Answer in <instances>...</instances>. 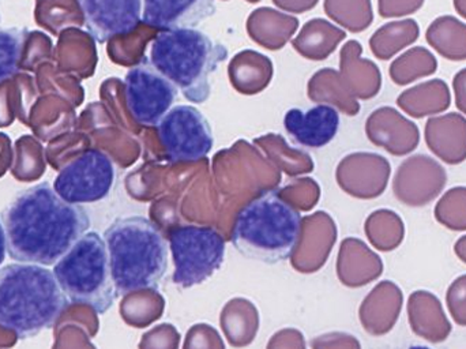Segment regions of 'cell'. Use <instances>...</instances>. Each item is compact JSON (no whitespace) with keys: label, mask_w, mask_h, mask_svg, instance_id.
<instances>
[{"label":"cell","mask_w":466,"mask_h":349,"mask_svg":"<svg viewBox=\"0 0 466 349\" xmlns=\"http://www.w3.org/2000/svg\"><path fill=\"white\" fill-rule=\"evenodd\" d=\"M2 222L10 257L41 266L62 260L90 227L87 211L65 202L48 181L16 195L3 211Z\"/></svg>","instance_id":"1"},{"label":"cell","mask_w":466,"mask_h":349,"mask_svg":"<svg viewBox=\"0 0 466 349\" xmlns=\"http://www.w3.org/2000/svg\"><path fill=\"white\" fill-rule=\"evenodd\" d=\"M54 272L35 263L0 268V328L29 339L56 325L68 309Z\"/></svg>","instance_id":"2"},{"label":"cell","mask_w":466,"mask_h":349,"mask_svg":"<svg viewBox=\"0 0 466 349\" xmlns=\"http://www.w3.org/2000/svg\"><path fill=\"white\" fill-rule=\"evenodd\" d=\"M104 241L117 295L157 290L168 266V244L155 222L120 217L106 228Z\"/></svg>","instance_id":"3"},{"label":"cell","mask_w":466,"mask_h":349,"mask_svg":"<svg viewBox=\"0 0 466 349\" xmlns=\"http://www.w3.org/2000/svg\"><path fill=\"white\" fill-rule=\"evenodd\" d=\"M303 233V217L279 192L263 191L240 209L232 243L243 257L258 262L289 260Z\"/></svg>","instance_id":"4"},{"label":"cell","mask_w":466,"mask_h":349,"mask_svg":"<svg viewBox=\"0 0 466 349\" xmlns=\"http://www.w3.org/2000/svg\"><path fill=\"white\" fill-rule=\"evenodd\" d=\"M228 57V49L198 29L157 33L150 44L149 62L191 103L210 98V77Z\"/></svg>","instance_id":"5"},{"label":"cell","mask_w":466,"mask_h":349,"mask_svg":"<svg viewBox=\"0 0 466 349\" xmlns=\"http://www.w3.org/2000/svg\"><path fill=\"white\" fill-rule=\"evenodd\" d=\"M54 274L68 302L90 307L97 314L111 309L116 298L106 241L87 232L54 266Z\"/></svg>","instance_id":"6"},{"label":"cell","mask_w":466,"mask_h":349,"mask_svg":"<svg viewBox=\"0 0 466 349\" xmlns=\"http://www.w3.org/2000/svg\"><path fill=\"white\" fill-rule=\"evenodd\" d=\"M175 271L172 282L191 288L209 280L226 260V239L216 228L177 225L169 231Z\"/></svg>","instance_id":"7"},{"label":"cell","mask_w":466,"mask_h":349,"mask_svg":"<svg viewBox=\"0 0 466 349\" xmlns=\"http://www.w3.org/2000/svg\"><path fill=\"white\" fill-rule=\"evenodd\" d=\"M115 180L114 160L103 150L87 149L60 169L52 187L65 202L81 206L106 200Z\"/></svg>","instance_id":"8"},{"label":"cell","mask_w":466,"mask_h":349,"mask_svg":"<svg viewBox=\"0 0 466 349\" xmlns=\"http://www.w3.org/2000/svg\"><path fill=\"white\" fill-rule=\"evenodd\" d=\"M158 141L172 164L196 163L213 149L212 128L196 107H174L157 126Z\"/></svg>","instance_id":"9"},{"label":"cell","mask_w":466,"mask_h":349,"mask_svg":"<svg viewBox=\"0 0 466 349\" xmlns=\"http://www.w3.org/2000/svg\"><path fill=\"white\" fill-rule=\"evenodd\" d=\"M177 92L147 57L131 67L125 78L126 106L131 118L144 128L158 126L174 108Z\"/></svg>","instance_id":"10"},{"label":"cell","mask_w":466,"mask_h":349,"mask_svg":"<svg viewBox=\"0 0 466 349\" xmlns=\"http://www.w3.org/2000/svg\"><path fill=\"white\" fill-rule=\"evenodd\" d=\"M78 5L87 32L97 43L131 35L142 22L144 2L139 0H82Z\"/></svg>","instance_id":"11"},{"label":"cell","mask_w":466,"mask_h":349,"mask_svg":"<svg viewBox=\"0 0 466 349\" xmlns=\"http://www.w3.org/2000/svg\"><path fill=\"white\" fill-rule=\"evenodd\" d=\"M448 174L434 159L415 155L408 159L394 179V191L399 200L410 206L431 202L446 186Z\"/></svg>","instance_id":"12"},{"label":"cell","mask_w":466,"mask_h":349,"mask_svg":"<svg viewBox=\"0 0 466 349\" xmlns=\"http://www.w3.org/2000/svg\"><path fill=\"white\" fill-rule=\"evenodd\" d=\"M284 128L296 144L318 149L330 144L339 133V109L330 104H318L307 111L292 108L285 114Z\"/></svg>","instance_id":"13"},{"label":"cell","mask_w":466,"mask_h":349,"mask_svg":"<svg viewBox=\"0 0 466 349\" xmlns=\"http://www.w3.org/2000/svg\"><path fill=\"white\" fill-rule=\"evenodd\" d=\"M215 13L216 5L209 0H147L142 8V24L160 32L196 29Z\"/></svg>","instance_id":"14"},{"label":"cell","mask_w":466,"mask_h":349,"mask_svg":"<svg viewBox=\"0 0 466 349\" xmlns=\"http://www.w3.org/2000/svg\"><path fill=\"white\" fill-rule=\"evenodd\" d=\"M426 142L435 156L456 166L466 160V119L451 112L427 120Z\"/></svg>","instance_id":"15"},{"label":"cell","mask_w":466,"mask_h":349,"mask_svg":"<svg viewBox=\"0 0 466 349\" xmlns=\"http://www.w3.org/2000/svg\"><path fill=\"white\" fill-rule=\"evenodd\" d=\"M451 90L442 79H431L410 87L399 98V106L413 118L440 114L451 107Z\"/></svg>","instance_id":"16"},{"label":"cell","mask_w":466,"mask_h":349,"mask_svg":"<svg viewBox=\"0 0 466 349\" xmlns=\"http://www.w3.org/2000/svg\"><path fill=\"white\" fill-rule=\"evenodd\" d=\"M378 117L382 119L380 128L382 133L378 134L380 144L385 145L393 155H408L418 148L420 133L412 120L405 119L391 108H383Z\"/></svg>","instance_id":"17"},{"label":"cell","mask_w":466,"mask_h":349,"mask_svg":"<svg viewBox=\"0 0 466 349\" xmlns=\"http://www.w3.org/2000/svg\"><path fill=\"white\" fill-rule=\"evenodd\" d=\"M430 46L449 60L466 59V24L451 15L435 19L426 33Z\"/></svg>","instance_id":"18"},{"label":"cell","mask_w":466,"mask_h":349,"mask_svg":"<svg viewBox=\"0 0 466 349\" xmlns=\"http://www.w3.org/2000/svg\"><path fill=\"white\" fill-rule=\"evenodd\" d=\"M437 68V57L429 49L415 46L393 63L390 74L397 84L408 85L421 77L431 76Z\"/></svg>","instance_id":"19"},{"label":"cell","mask_w":466,"mask_h":349,"mask_svg":"<svg viewBox=\"0 0 466 349\" xmlns=\"http://www.w3.org/2000/svg\"><path fill=\"white\" fill-rule=\"evenodd\" d=\"M27 37L25 27H0V85L18 73Z\"/></svg>","instance_id":"20"},{"label":"cell","mask_w":466,"mask_h":349,"mask_svg":"<svg viewBox=\"0 0 466 349\" xmlns=\"http://www.w3.org/2000/svg\"><path fill=\"white\" fill-rule=\"evenodd\" d=\"M420 35V27L413 19L397 21L382 29V55L380 56H393L400 49L415 43Z\"/></svg>","instance_id":"21"},{"label":"cell","mask_w":466,"mask_h":349,"mask_svg":"<svg viewBox=\"0 0 466 349\" xmlns=\"http://www.w3.org/2000/svg\"><path fill=\"white\" fill-rule=\"evenodd\" d=\"M438 220L453 230H466V187L449 190L435 209Z\"/></svg>","instance_id":"22"},{"label":"cell","mask_w":466,"mask_h":349,"mask_svg":"<svg viewBox=\"0 0 466 349\" xmlns=\"http://www.w3.org/2000/svg\"><path fill=\"white\" fill-rule=\"evenodd\" d=\"M423 2L416 0H408V2H391L382 3V14L389 15H407V14L416 13L419 8L423 7Z\"/></svg>","instance_id":"23"},{"label":"cell","mask_w":466,"mask_h":349,"mask_svg":"<svg viewBox=\"0 0 466 349\" xmlns=\"http://www.w3.org/2000/svg\"><path fill=\"white\" fill-rule=\"evenodd\" d=\"M449 303L454 314L466 307V277H461L451 285L449 291Z\"/></svg>","instance_id":"24"},{"label":"cell","mask_w":466,"mask_h":349,"mask_svg":"<svg viewBox=\"0 0 466 349\" xmlns=\"http://www.w3.org/2000/svg\"><path fill=\"white\" fill-rule=\"evenodd\" d=\"M454 93H456V106L462 114L466 115V68L456 74L453 79Z\"/></svg>","instance_id":"25"},{"label":"cell","mask_w":466,"mask_h":349,"mask_svg":"<svg viewBox=\"0 0 466 349\" xmlns=\"http://www.w3.org/2000/svg\"><path fill=\"white\" fill-rule=\"evenodd\" d=\"M7 254V236H5V225L0 221V265L5 262Z\"/></svg>","instance_id":"26"},{"label":"cell","mask_w":466,"mask_h":349,"mask_svg":"<svg viewBox=\"0 0 466 349\" xmlns=\"http://www.w3.org/2000/svg\"><path fill=\"white\" fill-rule=\"evenodd\" d=\"M456 252L466 262V236L461 239L459 244L456 246Z\"/></svg>","instance_id":"27"},{"label":"cell","mask_w":466,"mask_h":349,"mask_svg":"<svg viewBox=\"0 0 466 349\" xmlns=\"http://www.w3.org/2000/svg\"><path fill=\"white\" fill-rule=\"evenodd\" d=\"M454 7H456L457 13H459L460 15L466 18V0H456V2H454Z\"/></svg>","instance_id":"28"},{"label":"cell","mask_w":466,"mask_h":349,"mask_svg":"<svg viewBox=\"0 0 466 349\" xmlns=\"http://www.w3.org/2000/svg\"><path fill=\"white\" fill-rule=\"evenodd\" d=\"M410 349H430L427 347H410Z\"/></svg>","instance_id":"29"}]
</instances>
